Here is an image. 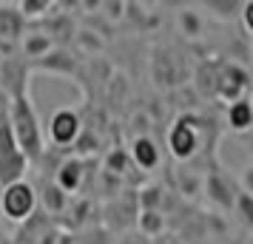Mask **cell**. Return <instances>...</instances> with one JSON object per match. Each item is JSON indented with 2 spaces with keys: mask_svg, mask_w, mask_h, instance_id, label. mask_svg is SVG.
<instances>
[{
  "mask_svg": "<svg viewBox=\"0 0 253 244\" xmlns=\"http://www.w3.org/2000/svg\"><path fill=\"white\" fill-rule=\"evenodd\" d=\"M6 116H9L12 137L20 153L26 156V162L37 165L46 153V139H43V128H40V119H37V111L29 100V94L6 100Z\"/></svg>",
  "mask_w": 253,
  "mask_h": 244,
  "instance_id": "6da1fadb",
  "label": "cell"
},
{
  "mask_svg": "<svg viewBox=\"0 0 253 244\" xmlns=\"http://www.w3.org/2000/svg\"><path fill=\"white\" fill-rule=\"evenodd\" d=\"M26 171H29V162L12 137L9 116H6V97L0 94V190L14 182H23Z\"/></svg>",
  "mask_w": 253,
  "mask_h": 244,
  "instance_id": "7a4b0ae2",
  "label": "cell"
},
{
  "mask_svg": "<svg viewBox=\"0 0 253 244\" xmlns=\"http://www.w3.org/2000/svg\"><path fill=\"white\" fill-rule=\"evenodd\" d=\"M0 213L12 224H23L37 213V187L32 182H14L0 190Z\"/></svg>",
  "mask_w": 253,
  "mask_h": 244,
  "instance_id": "3957f363",
  "label": "cell"
},
{
  "mask_svg": "<svg viewBox=\"0 0 253 244\" xmlns=\"http://www.w3.org/2000/svg\"><path fill=\"white\" fill-rule=\"evenodd\" d=\"M248 88H251V74L248 69L230 60V63H219L216 74H213V97L225 100V103H236L242 97H248Z\"/></svg>",
  "mask_w": 253,
  "mask_h": 244,
  "instance_id": "277c9868",
  "label": "cell"
},
{
  "mask_svg": "<svg viewBox=\"0 0 253 244\" xmlns=\"http://www.w3.org/2000/svg\"><path fill=\"white\" fill-rule=\"evenodd\" d=\"M165 145H168V151H171L173 159H179V162L194 159L196 153H199V145H202V131L196 125V119L179 116L171 128H168Z\"/></svg>",
  "mask_w": 253,
  "mask_h": 244,
  "instance_id": "5b68a950",
  "label": "cell"
},
{
  "mask_svg": "<svg viewBox=\"0 0 253 244\" xmlns=\"http://www.w3.org/2000/svg\"><path fill=\"white\" fill-rule=\"evenodd\" d=\"M0 94L6 100L29 94V63L23 57L14 54L0 57Z\"/></svg>",
  "mask_w": 253,
  "mask_h": 244,
  "instance_id": "8992f818",
  "label": "cell"
},
{
  "mask_svg": "<svg viewBox=\"0 0 253 244\" xmlns=\"http://www.w3.org/2000/svg\"><path fill=\"white\" fill-rule=\"evenodd\" d=\"M83 134V119L77 111H71V108H60L51 114L48 119V139L54 148H69L77 142V137Z\"/></svg>",
  "mask_w": 253,
  "mask_h": 244,
  "instance_id": "52a82bcc",
  "label": "cell"
},
{
  "mask_svg": "<svg viewBox=\"0 0 253 244\" xmlns=\"http://www.w3.org/2000/svg\"><path fill=\"white\" fill-rule=\"evenodd\" d=\"M85 159L83 156H66L63 162L57 165V171H54V185L66 193V196L71 199V193H77V190H83V185H85Z\"/></svg>",
  "mask_w": 253,
  "mask_h": 244,
  "instance_id": "ba28073f",
  "label": "cell"
},
{
  "mask_svg": "<svg viewBox=\"0 0 253 244\" xmlns=\"http://www.w3.org/2000/svg\"><path fill=\"white\" fill-rule=\"evenodd\" d=\"M131 159L139 171H154L160 168V148L151 137H137L134 145H131Z\"/></svg>",
  "mask_w": 253,
  "mask_h": 244,
  "instance_id": "9c48e42d",
  "label": "cell"
},
{
  "mask_svg": "<svg viewBox=\"0 0 253 244\" xmlns=\"http://www.w3.org/2000/svg\"><path fill=\"white\" fill-rule=\"evenodd\" d=\"M35 66L48 71V74H74L77 71V60L71 57L66 48H51L46 57L35 60Z\"/></svg>",
  "mask_w": 253,
  "mask_h": 244,
  "instance_id": "30bf717a",
  "label": "cell"
},
{
  "mask_svg": "<svg viewBox=\"0 0 253 244\" xmlns=\"http://www.w3.org/2000/svg\"><path fill=\"white\" fill-rule=\"evenodd\" d=\"M205 193H208V199H211L216 208L233 210V199H236V193H230V182L222 174H211V176H208Z\"/></svg>",
  "mask_w": 253,
  "mask_h": 244,
  "instance_id": "8fae6325",
  "label": "cell"
},
{
  "mask_svg": "<svg viewBox=\"0 0 253 244\" xmlns=\"http://www.w3.org/2000/svg\"><path fill=\"white\" fill-rule=\"evenodd\" d=\"M23 17L17 14L12 3H0V40L6 43H14L23 37Z\"/></svg>",
  "mask_w": 253,
  "mask_h": 244,
  "instance_id": "7c38bea8",
  "label": "cell"
},
{
  "mask_svg": "<svg viewBox=\"0 0 253 244\" xmlns=\"http://www.w3.org/2000/svg\"><path fill=\"white\" fill-rule=\"evenodd\" d=\"M253 125V108H251V100L242 97L236 103L228 105V128L233 134H248Z\"/></svg>",
  "mask_w": 253,
  "mask_h": 244,
  "instance_id": "4fadbf2b",
  "label": "cell"
},
{
  "mask_svg": "<svg viewBox=\"0 0 253 244\" xmlns=\"http://www.w3.org/2000/svg\"><path fill=\"white\" fill-rule=\"evenodd\" d=\"M40 193V202H43V210H46V216H60V213H66L69 210V202L71 199L60 190L54 182H43V187L37 190Z\"/></svg>",
  "mask_w": 253,
  "mask_h": 244,
  "instance_id": "5bb4252c",
  "label": "cell"
},
{
  "mask_svg": "<svg viewBox=\"0 0 253 244\" xmlns=\"http://www.w3.org/2000/svg\"><path fill=\"white\" fill-rule=\"evenodd\" d=\"M51 48H54V37H48L46 32H26V37H23V57H26V63H29V60L46 57Z\"/></svg>",
  "mask_w": 253,
  "mask_h": 244,
  "instance_id": "9a60e30c",
  "label": "cell"
},
{
  "mask_svg": "<svg viewBox=\"0 0 253 244\" xmlns=\"http://www.w3.org/2000/svg\"><path fill=\"white\" fill-rule=\"evenodd\" d=\"M137 224H139V233L142 236L154 239V236H160L165 230V213L162 210H139Z\"/></svg>",
  "mask_w": 253,
  "mask_h": 244,
  "instance_id": "2e32d148",
  "label": "cell"
},
{
  "mask_svg": "<svg viewBox=\"0 0 253 244\" xmlns=\"http://www.w3.org/2000/svg\"><path fill=\"white\" fill-rule=\"evenodd\" d=\"M14 9L26 23V20H40V17L51 14L54 3H48V0H20V3H14Z\"/></svg>",
  "mask_w": 253,
  "mask_h": 244,
  "instance_id": "e0dca14e",
  "label": "cell"
},
{
  "mask_svg": "<svg viewBox=\"0 0 253 244\" xmlns=\"http://www.w3.org/2000/svg\"><path fill=\"white\" fill-rule=\"evenodd\" d=\"M176 23H179V32H182L185 37H191V40L202 37L205 23H202V14L194 12V9H182V12H179V17H176Z\"/></svg>",
  "mask_w": 253,
  "mask_h": 244,
  "instance_id": "ac0fdd59",
  "label": "cell"
},
{
  "mask_svg": "<svg viewBox=\"0 0 253 244\" xmlns=\"http://www.w3.org/2000/svg\"><path fill=\"white\" fill-rule=\"evenodd\" d=\"M202 9L208 12V17H216V20H222V23H228V20H236L242 12V3H202Z\"/></svg>",
  "mask_w": 253,
  "mask_h": 244,
  "instance_id": "d6986e66",
  "label": "cell"
},
{
  "mask_svg": "<svg viewBox=\"0 0 253 244\" xmlns=\"http://www.w3.org/2000/svg\"><path fill=\"white\" fill-rule=\"evenodd\" d=\"M162 187L148 185L139 190V210H162Z\"/></svg>",
  "mask_w": 253,
  "mask_h": 244,
  "instance_id": "ffe728a7",
  "label": "cell"
},
{
  "mask_svg": "<svg viewBox=\"0 0 253 244\" xmlns=\"http://www.w3.org/2000/svg\"><path fill=\"white\" fill-rule=\"evenodd\" d=\"M233 210H239V219L245 221V224H251V221H253L251 193H245V190H239V193H236V199H233Z\"/></svg>",
  "mask_w": 253,
  "mask_h": 244,
  "instance_id": "44dd1931",
  "label": "cell"
},
{
  "mask_svg": "<svg viewBox=\"0 0 253 244\" xmlns=\"http://www.w3.org/2000/svg\"><path fill=\"white\" fill-rule=\"evenodd\" d=\"M239 20H242V35L253 37V0H245V3H242Z\"/></svg>",
  "mask_w": 253,
  "mask_h": 244,
  "instance_id": "7402d4cb",
  "label": "cell"
}]
</instances>
